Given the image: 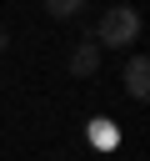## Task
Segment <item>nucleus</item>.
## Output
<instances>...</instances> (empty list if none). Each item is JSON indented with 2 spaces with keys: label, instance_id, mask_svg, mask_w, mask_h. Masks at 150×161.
Returning <instances> with one entry per match:
<instances>
[{
  "label": "nucleus",
  "instance_id": "nucleus-1",
  "mask_svg": "<svg viewBox=\"0 0 150 161\" xmlns=\"http://www.w3.org/2000/svg\"><path fill=\"white\" fill-rule=\"evenodd\" d=\"M140 40V10L135 5H110L95 25V45H110V50H125Z\"/></svg>",
  "mask_w": 150,
  "mask_h": 161
},
{
  "label": "nucleus",
  "instance_id": "nucleus-2",
  "mask_svg": "<svg viewBox=\"0 0 150 161\" xmlns=\"http://www.w3.org/2000/svg\"><path fill=\"white\" fill-rule=\"evenodd\" d=\"M125 91H130L135 101L150 96V60H145V55H130V65H125Z\"/></svg>",
  "mask_w": 150,
  "mask_h": 161
},
{
  "label": "nucleus",
  "instance_id": "nucleus-3",
  "mask_svg": "<svg viewBox=\"0 0 150 161\" xmlns=\"http://www.w3.org/2000/svg\"><path fill=\"white\" fill-rule=\"evenodd\" d=\"M95 65H100V45H95V40H80V45L70 50V70H75V75H95Z\"/></svg>",
  "mask_w": 150,
  "mask_h": 161
},
{
  "label": "nucleus",
  "instance_id": "nucleus-4",
  "mask_svg": "<svg viewBox=\"0 0 150 161\" xmlns=\"http://www.w3.org/2000/svg\"><path fill=\"white\" fill-rule=\"evenodd\" d=\"M90 146H100V151H110V146H120V131L105 121V116H95L90 121Z\"/></svg>",
  "mask_w": 150,
  "mask_h": 161
},
{
  "label": "nucleus",
  "instance_id": "nucleus-5",
  "mask_svg": "<svg viewBox=\"0 0 150 161\" xmlns=\"http://www.w3.org/2000/svg\"><path fill=\"white\" fill-rule=\"evenodd\" d=\"M40 5H45V15H55V20H70V15L85 10V0H40Z\"/></svg>",
  "mask_w": 150,
  "mask_h": 161
},
{
  "label": "nucleus",
  "instance_id": "nucleus-6",
  "mask_svg": "<svg viewBox=\"0 0 150 161\" xmlns=\"http://www.w3.org/2000/svg\"><path fill=\"white\" fill-rule=\"evenodd\" d=\"M5 45H10V35H5V25H0V50H5Z\"/></svg>",
  "mask_w": 150,
  "mask_h": 161
}]
</instances>
